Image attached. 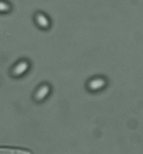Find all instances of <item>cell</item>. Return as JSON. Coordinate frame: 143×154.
<instances>
[{
  "label": "cell",
  "mask_w": 143,
  "mask_h": 154,
  "mask_svg": "<svg viewBox=\"0 0 143 154\" xmlns=\"http://www.w3.org/2000/svg\"><path fill=\"white\" fill-rule=\"evenodd\" d=\"M51 92H52L51 85L46 81L41 82L33 91L32 100L36 104H41L49 98V97L51 95Z\"/></svg>",
  "instance_id": "cell-2"
},
{
  "label": "cell",
  "mask_w": 143,
  "mask_h": 154,
  "mask_svg": "<svg viewBox=\"0 0 143 154\" xmlns=\"http://www.w3.org/2000/svg\"><path fill=\"white\" fill-rule=\"evenodd\" d=\"M13 10V5L8 0H0V14H10Z\"/></svg>",
  "instance_id": "cell-5"
},
{
  "label": "cell",
  "mask_w": 143,
  "mask_h": 154,
  "mask_svg": "<svg viewBox=\"0 0 143 154\" xmlns=\"http://www.w3.org/2000/svg\"><path fill=\"white\" fill-rule=\"evenodd\" d=\"M105 86V80L102 78H96L87 83V88L91 91H96Z\"/></svg>",
  "instance_id": "cell-4"
},
{
  "label": "cell",
  "mask_w": 143,
  "mask_h": 154,
  "mask_svg": "<svg viewBox=\"0 0 143 154\" xmlns=\"http://www.w3.org/2000/svg\"><path fill=\"white\" fill-rule=\"evenodd\" d=\"M34 24L41 31H48L50 29L52 22L50 17L43 11H36L32 16Z\"/></svg>",
  "instance_id": "cell-3"
},
{
  "label": "cell",
  "mask_w": 143,
  "mask_h": 154,
  "mask_svg": "<svg viewBox=\"0 0 143 154\" xmlns=\"http://www.w3.org/2000/svg\"><path fill=\"white\" fill-rule=\"evenodd\" d=\"M32 69V62L29 59L22 58L16 60L10 69V76L13 79H22L25 77Z\"/></svg>",
  "instance_id": "cell-1"
}]
</instances>
